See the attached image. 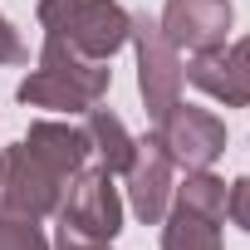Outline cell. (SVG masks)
Masks as SVG:
<instances>
[{
	"instance_id": "obj_13",
	"label": "cell",
	"mask_w": 250,
	"mask_h": 250,
	"mask_svg": "<svg viewBox=\"0 0 250 250\" xmlns=\"http://www.w3.org/2000/svg\"><path fill=\"white\" fill-rule=\"evenodd\" d=\"M0 250H54V245L40 230L35 216H20L10 206H0Z\"/></svg>"
},
{
	"instance_id": "obj_8",
	"label": "cell",
	"mask_w": 250,
	"mask_h": 250,
	"mask_svg": "<svg viewBox=\"0 0 250 250\" xmlns=\"http://www.w3.org/2000/svg\"><path fill=\"white\" fill-rule=\"evenodd\" d=\"M172 157L152 143V133L147 138H138V147H133V162H128V206H133V216L143 221V226H157L162 216H167V206H172Z\"/></svg>"
},
{
	"instance_id": "obj_7",
	"label": "cell",
	"mask_w": 250,
	"mask_h": 250,
	"mask_svg": "<svg viewBox=\"0 0 250 250\" xmlns=\"http://www.w3.org/2000/svg\"><path fill=\"white\" fill-rule=\"evenodd\" d=\"M230 0H167L162 10V35L177 44V49H191V54H206V49H221L226 35H230Z\"/></svg>"
},
{
	"instance_id": "obj_1",
	"label": "cell",
	"mask_w": 250,
	"mask_h": 250,
	"mask_svg": "<svg viewBox=\"0 0 250 250\" xmlns=\"http://www.w3.org/2000/svg\"><path fill=\"white\" fill-rule=\"evenodd\" d=\"M88 133L74 123H30V133L0 152V206L20 216H54L64 187L79 167H88Z\"/></svg>"
},
{
	"instance_id": "obj_9",
	"label": "cell",
	"mask_w": 250,
	"mask_h": 250,
	"mask_svg": "<svg viewBox=\"0 0 250 250\" xmlns=\"http://www.w3.org/2000/svg\"><path fill=\"white\" fill-rule=\"evenodd\" d=\"M187 79L206 93V98H216V103H226V108H250V59L230 44H221V49H206V54H191V64H187Z\"/></svg>"
},
{
	"instance_id": "obj_16",
	"label": "cell",
	"mask_w": 250,
	"mask_h": 250,
	"mask_svg": "<svg viewBox=\"0 0 250 250\" xmlns=\"http://www.w3.org/2000/svg\"><path fill=\"white\" fill-rule=\"evenodd\" d=\"M54 250H108V240H83V235H74V230H64V226H59Z\"/></svg>"
},
{
	"instance_id": "obj_14",
	"label": "cell",
	"mask_w": 250,
	"mask_h": 250,
	"mask_svg": "<svg viewBox=\"0 0 250 250\" xmlns=\"http://www.w3.org/2000/svg\"><path fill=\"white\" fill-rule=\"evenodd\" d=\"M226 211L240 230H250V177H235L230 191H226Z\"/></svg>"
},
{
	"instance_id": "obj_15",
	"label": "cell",
	"mask_w": 250,
	"mask_h": 250,
	"mask_svg": "<svg viewBox=\"0 0 250 250\" xmlns=\"http://www.w3.org/2000/svg\"><path fill=\"white\" fill-rule=\"evenodd\" d=\"M30 59V49H25V40L15 35V25L0 15V64H25Z\"/></svg>"
},
{
	"instance_id": "obj_6",
	"label": "cell",
	"mask_w": 250,
	"mask_h": 250,
	"mask_svg": "<svg viewBox=\"0 0 250 250\" xmlns=\"http://www.w3.org/2000/svg\"><path fill=\"white\" fill-rule=\"evenodd\" d=\"M152 143L172 157V167L196 172V167H211V162L226 152V123H221L211 108L177 103L167 118L152 123Z\"/></svg>"
},
{
	"instance_id": "obj_10",
	"label": "cell",
	"mask_w": 250,
	"mask_h": 250,
	"mask_svg": "<svg viewBox=\"0 0 250 250\" xmlns=\"http://www.w3.org/2000/svg\"><path fill=\"white\" fill-rule=\"evenodd\" d=\"M83 133H88V152L98 157V167H108V172H128L138 138L123 128V118H118L113 108H88V113H83Z\"/></svg>"
},
{
	"instance_id": "obj_17",
	"label": "cell",
	"mask_w": 250,
	"mask_h": 250,
	"mask_svg": "<svg viewBox=\"0 0 250 250\" xmlns=\"http://www.w3.org/2000/svg\"><path fill=\"white\" fill-rule=\"evenodd\" d=\"M235 49H240V54L250 59V35H245V40H235Z\"/></svg>"
},
{
	"instance_id": "obj_3",
	"label": "cell",
	"mask_w": 250,
	"mask_h": 250,
	"mask_svg": "<svg viewBox=\"0 0 250 250\" xmlns=\"http://www.w3.org/2000/svg\"><path fill=\"white\" fill-rule=\"evenodd\" d=\"M35 15L49 40L88 59H113L133 35V10H123L118 0H40Z\"/></svg>"
},
{
	"instance_id": "obj_5",
	"label": "cell",
	"mask_w": 250,
	"mask_h": 250,
	"mask_svg": "<svg viewBox=\"0 0 250 250\" xmlns=\"http://www.w3.org/2000/svg\"><path fill=\"white\" fill-rule=\"evenodd\" d=\"M54 216L64 230H74L83 240H113L123 230V196L113 187V172L108 167H79L69 177Z\"/></svg>"
},
{
	"instance_id": "obj_4",
	"label": "cell",
	"mask_w": 250,
	"mask_h": 250,
	"mask_svg": "<svg viewBox=\"0 0 250 250\" xmlns=\"http://www.w3.org/2000/svg\"><path fill=\"white\" fill-rule=\"evenodd\" d=\"M128 44L138 49V93L147 103V118H167L177 103H182V83H187V64H182V49L162 35V25L138 10L133 15V35Z\"/></svg>"
},
{
	"instance_id": "obj_2",
	"label": "cell",
	"mask_w": 250,
	"mask_h": 250,
	"mask_svg": "<svg viewBox=\"0 0 250 250\" xmlns=\"http://www.w3.org/2000/svg\"><path fill=\"white\" fill-rule=\"evenodd\" d=\"M113 88V69L108 59H88L59 40L44 35L40 49V69H30V79H20V103L30 108H54V113H88L108 98Z\"/></svg>"
},
{
	"instance_id": "obj_12",
	"label": "cell",
	"mask_w": 250,
	"mask_h": 250,
	"mask_svg": "<svg viewBox=\"0 0 250 250\" xmlns=\"http://www.w3.org/2000/svg\"><path fill=\"white\" fill-rule=\"evenodd\" d=\"M172 201H182V206H191V211H206V216H221V221H226V182H221L211 167L187 172V182L172 187Z\"/></svg>"
},
{
	"instance_id": "obj_11",
	"label": "cell",
	"mask_w": 250,
	"mask_h": 250,
	"mask_svg": "<svg viewBox=\"0 0 250 250\" xmlns=\"http://www.w3.org/2000/svg\"><path fill=\"white\" fill-rule=\"evenodd\" d=\"M162 250H221V216L172 201L162 216Z\"/></svg>"
}]
</instances>
